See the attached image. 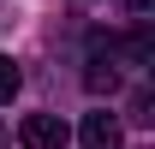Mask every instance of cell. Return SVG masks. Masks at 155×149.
Segmentation results:
<instances>
[{"instance_id": "obj_1", "label": "cell", "mask_w": 155, "mask_h": 149, "mask_svg": "<svg viewBox=\"0 0 155 149\" xmlns=\"http://www.w3.org/2000/svg\"><path fill=\"white\" fill-rule=\"evenodd\" d=\"M66 137H72V131H66L60 113H24L18 119V143L24 149H66Z\"/></svg>"}, {"instance_id": "obj_2", "label": "cell", "mask_w": 155, "mask_h": 149, "mask_svg": "<svg viewBox=\"0 0 155 149\" xmlns=\"http://www.w3.org/2000/svg\"><path fill=\"white\" fill-rule=\"evenodd\" d=\"M78 137H84V149H119V119L114 113H90Z\"/></svg>"}, {"instance_id": "obj_3", "label": "cell", "mask_w": 155, "mask_h": 149, "mask_svg": "<svg viewBox=\"0 0 155 149\" xmlns=\"http://www.w3.org/2000/svg\"><path fill=\"white\" fill-rule=\"evenodd\" d=\"M84 84H90V90H119V72H114V60H107V54H96V60H90V72H84Z\"/></svg>"}, {"instance_id": "obj_4", "label": "cell", "mask_w": 155, "mask_h": 149, "mask_svg": "<svg viewBox=\"0 0 155 149\" xmlns=\"http://www.w3.org/2000/svg\"><path fill=\"white\" fill-rule=\"evenodd\" d=\"M18 84H24V72H18V60H12V54H0V108H6V101L18 95Z\"/></svg>"}, {"instance_id": "obj_5", "label": "cell", "mask_w": 155, "mask_h": 149, "mask_svg": "<svg viewBox=\"0 0 155 149\" xmlns=\"http://www.w3.org/2000/svg\"><path fill=\"white\" fill-rule=\"evenodd\" d=\"M0 149H6V131H0Z\"/></svg>"}]
</instances>
